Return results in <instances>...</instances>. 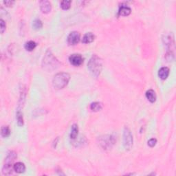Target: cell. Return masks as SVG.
Returning <instances> with one entry per match:
<instances>
[{"mask_svg": "<svg viewBox=\"0 0 176 176\" xmlns=\"http://www.w3.org/2000/svg\"><path fill=\"white\" fill-rule=\"evenodd\" d=\"M87 68L92 75L95 77H98L103 68V63L101 58L96 54L93 55L88 62Z\"/></svg>", "mask_w": 176, "mask_h": 176, "instance_id": "cell-1", "label": "cell"}, {"mask_svg": "<svg viewBox=\"0 0 176 176\" xmlns=\"http://www.w3.org/2000/svg\"><path fill=\"white\" fill-rule=\"evenodd\" d=\"M59 65V63L58 60L54 57V55L52 54L50 50H48L42 61V68L43 69L51 72L56 69Z\"/></svg>", "mask_w": 176, "mask_h": 176, "instance_id": "cell-2", "label": "cell"}, {"mask_svg": "<svg viewBox=\"0 0 176 176\" xmlns=\"http://www.w3.org/2000/svg\"><path fill=\"white\" fill-rule=\"evenodd\" d=\"M70 76L66 72H60L54 76L52 85L56 89H61L68 85Z\"/></svg>", "mask_w": 176, "mask_h": 176, "instance_id": "cell-3", "label": "cell"}, {"mask_svg": "<svg viewBox=\"0 0 176 176\" xmlns=\"http://www.w3.org/2000/svg\"><path fill=\"white\" fill-rule=\"evenodd\" d=\"M17 154L15 152L10 151L8 154V156L5 159V163L4 164L3 169H2V173L4 175H10L13 173V163L15 159L17 158Z\"/></svg>", "mask_w": 176, "mask_h": 176, "instance_id": "cell-4", "label": "cell"}, {"mask_svg": "<svg viewBox=\"0 0 176 176\" xmlns=\"http://www.w3.org/2000/svg\"><path fill=\"white\" fill-rule=\"evenodd\" d=\"M123 145L126 150H130L133 146V136L127 127H125L123 131Z\"/></svg>", "mask_w": 176, "mask_h": 176, "instance_id": "cell-5", "label": "cell"}, {"mask_svg": "<svg viewBox=\"0 0 176 176\" xmlns=\"http://www.w3.org/2000/svg\"><path fill=\"white\" fill-rule=\"evenodd\" d=\"M115 142V138L112 136H105L100 138L99 144L104 149H109L112 147Z\"/></svg>", "mask_w": 176, "mask_h": 176, "instance_id": "cell-6", "label": "cell"}, {"mask_svg": "<svg viewBox=\"0 0 176 176\" xmlns=\"http://www.w3.org/2000/svg\"><path fill=\"white\" fill-rule=\"evenodd\" d=\"M81 35L79 32L73 31L69 33L68 37V43L70 45H75L80 41Z\"/></svg>", "mask_w": 176, "mask_h": 176, "instance_id": "cell-7", "label": "cell"}, {"mask_svg": "<svg viewBox=\"0 0 176 176\" xmlns=\"http://www.w3.org/2000/svg\"><path fill=\"white\" fill-rule=\"evenodd\" d=\"M69 61L74 66H80L83 63V58L79 54H73L69 56Z\"/></svg>", "mask_w": 176, "mask_h": 176, "instance_id": "cell-8", "label": "cell"}, {"mask_svg": "<svg viewBox=\"0 0 176 176\" xmlns=\"http://www.w3.org/2000/svg\"><path fill=\"white\" fill-rule=\"evenodd\" d=\"M40 9L43 13H49L52 9V5L49 1H40Z\"/></svg>", "mask_w": 176, "mask_h": 176, "instance_id": "cell-9", "label": "cell"}, {"mask_svg": "<svg viewBox=\"0 0 176 176\" xmlns=\"http://www.w3.org/2000/svg\"><path fill=\"white\" fill-rule=\"evenodd\" d=\"M169 75V69L166 67H163L159 69L158 71V76L162 80H165L167 78Z\"/></svg>", "mask_w": 176, "mask_h": 176, "instance_id": "cell-10", "label": "cell"}, {"mask_svg": "<svg viewBox=\"0 0 176 176\" xmlns=\"http://www.w3.org/2000/svg\"><path fill=\"white\" fill-rule=\"evenodd\" d=\"M131 10L129 6L126 5H122L119 8V15L121 16H128L131 14Z\"/></svg>", "mask_w": 176, "mask_h": 176, "instance_id": "cell-11", "label": "cell"}, {"mask_svg": "<svg viewBox=\"0 0 176 176\" xmlns=\"http://www.w3.org/2000/svg\"><path fill=\"white\" fill-rule=\"evenodd\" d=\"M95 39V35L92 32H87L83 36L82 39V43H90L93 42Z\"/></svg>", "mask_w": 176, "mask_h": 176, "instance_id": "cell-12", "label": "cell"}, {"mask_svg": "<svg viewBox=\"0 0 176 176\" xmlns=\"http://www.w3.org/2000/svg\"><path fill=\"white\" fill-rule=\"evenodd\" d=\"M13 169L17 173H23L25 171V166L22 163H17L14 164Z\"/></svg>", "mask_w": 176, "mask_h": 176, "instance_id": "cell-13", "label": "cell"}, {"mask_svg": "<svg viewBox=\"0 0 176 176\" xmlns=\"http://www.w3.org/2000/svg\"><path fill=\"white\" fill-rule=\"evenodd\" d=\"M146 97L148 99V101L151 103H154L156 101V94L154 90L149 89L146 92Z\"/></svg>", "mask_w": 176, "mask_h": 176, "instance_id": "cell-14", "label": "cell"}, {"mask_svg": "<svg viewBox=\"0 0 176 176\" xmlns=\"http://www.w3.org/2000/svg\"><path fill=\"white\" fill-rule=\"evenodd\" d=\"M16 119H17V122L18 126L22 127L24 125V116H23V113L21 112V110H18L17 113H16Z\"/></svg>", "mask_w": 176, "mask_h": 176, "instance_id": "cell-15", "label": "cell"}, {"mask_svg": "<svg viewBox=\"0 0 176 176\" xmlns=\"http://www.w3.org/2000/svg\"><path fill=\"white\" fill-rule=\"evenodd\" d=\"M78 133V125L76 124H74L72 126L71 128V132H70V138L72 139V140H75V139L77 138Z\"/></svg>", "mask_w": 176, "mask_h": 176, "instance_id": "cell-16", "label": "cell"}, {"mask_svg": "<svg viewBox=\"0 0 176 176\" xmlns=\"http://www.w3.org/2000/svg\"><path fill=\"white\" fill-rule=\"evenodd\" d=\"M102 108H103V105L99 102H94L90 105V109L94 112H99L102 110Z\"/></svg>", "mask_w": 176, "mask_h": 176, "instance_id": "cell-17", "label": "cell"}, {"mask_svg": "<svg viewBox=\"0 0 176 176\" xmlns=\"http://www.w3.org/2000/svg\"><path fill=\"white\" fill-rule=\"evenodd\" d=\"M36 47H37V43L33 41H27L24 45L25 49L27 51H29V52H31V51L33 50Z\"/></svg>", "mask_w": 176, "mask_h": 176, "instance_id": "cell-18", "label": "cell"}, {"mask_svg": "<svg viewBox=\"0 0 176 176\" xmlns=\"http://www.w3.org/2000/svg\"><path fill=\"white\" fill-rule=\"evenodd\" d=\"M1 136L4 138H7L10 135V129L8 126H3L1 130Z\"/></svg>", "mask_w": 176, "mask_h": 176, "instance_id": "cell-19", "label": "cell"}, {"mask_svg": "<svg viewBox=\"0 0 176 176\" xmlns=\"http://www.w3.org/2000/svg\"><path fill=\"white\" fill-rule=\"evenodd\" d=\"M32 27H33L34 29L37 30V31L41 29V28L43 27L42 22L39 19H34L33 21V22H32Z\"/></svg>", "mask_w": 176, "mask_h": 176, "instance_id": "cell-20", "label": "cell"}, {"mask_svg": "<svg viewBox=\"0 0 176 176\" xmlns=\"http://www.w3.org/2000/svg\"><path fill=\"white\" fill-rule=\"evenodd\" d=\"M61 8L63 10H68L71 6V1L69 0H63L61 2Z\"/></svg>", "mask_w": 176, "mask_h": 176, "instance_id": "cell-21", "label": "cell"}, {"mask_svg": "<svg viewBox=\"0 0 176 176\" xmlns=\"http://www.w3.org/2000/svg\"><path fill=\"white\" fill-rule=\"evenodd\" d=\"M6 25L5 22L2 19H0V31H1V34H3L4 31H6Z\"/></svg>", "mask_w": 176, "mask_h": 176, "instance_id": "cell-22", "label": "cell"}, {"mask_svg": "<svg viewBox=\"0 0 176 176\" xmlns=\"http://www.w3.org/2000/svg\"><path fill=\"white\" fill-rule=\"evenodd\" d=\"M156 143H157V140L156 138H151L148 141V145H149L150 147H154V146L156 145Z\"/></svg>", "mask_w": 176, "mask_h": 176, "instance_id": "cell-23", "label": "cell"}, {"mask_svg": "<svg viewBox=\"0 0 176 176\" xmlns=\"http://www.w3.org/2000/svg\"><path fill=\"white\" fill-rule=\"evenodd\" d=\"M4 4H5L6 6L8 7H11L13 6V5L14 4H15V1H10V0H7V1H4Z\"/></svg>", "mask_w": 176, "mask_h": 176, "instance_id": "cell-24", "label": "cell"}]
</instances>
